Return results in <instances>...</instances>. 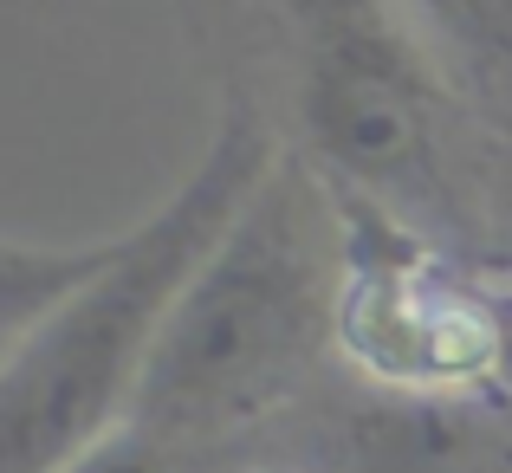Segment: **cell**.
<instances>
[{"instance_id":"277c9868","label":"cell","mask_w":512,"mask_h":473,"mask_svg":"<svg viewBox=\"0 0 512 473\" xmlns=\"http://www.w3.org/2000/svg\"><path fill=\"white\" fill-rule=\"evenodd\" d=\"M344 195V188H338ZM350 266L338 350L376 383L396 389H467L500 363V324L467 286H454L422 253L409 221L363 195H344Z\"/></svg>"},{"instance_id":"5b68a950","label":"cell","mask_w":512,"mask_h":473,"mask_svg":"<svg viewBox=\"0 0 512 473\" xmlns=\"http://www.w3.org/2000/svg\"><path fill=\"white\" fill-rule=\"evenodd\" d=\"M461 104L512 130V0H396Z\"/></svg>"},{"instance_id":"7a4b0ae2","label":"cell","mask_w":512,"mask_h":473,"mask_svg":"<svg viewBox=\"0 0 512 473\" xmlns=\"http://www.w3.org/2000/svg\"><path fill=\"white\" fill-rule=\"evenodd\" d=\"M344 266L350 221L338 182L286 150L182 292L130 428L169 454L286 409L338 344Z\"/></svg>"},{"instance_id":"6da1fadb","label":"cell","mask_w":512,"mask_h":473,"mask_svg":"<svg viewBox=\"0 0 512 473\" xmlns=\"http://www.w3.org/2000/svg\"><path fill=\"white\" fill-rule=\"evenodd\" d=\"M286 156L227 111L208 156L143 221L85 247H0V454L7 473H72L130 428L182 292Z\"/></svg>"},{"instance_id":"3957f363","label":"cell","mask_w":512,"mask_h":473,"mask_svg":"<svg viewBox=\"0 0 512 473\" xmlns=\"http://www.w3.org/2000/svg\"><path fill=\"white\" fill-rule=\"evenodd\" d=\"M299 59L305 156L396 221H435L454 201L461 91L396 0H286Z\"/></svg>"}]
</instances>
